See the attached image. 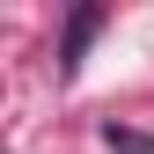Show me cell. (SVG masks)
Wrapping results in <instances>:
<instances>
[{
    "instance_id": "obj_1",
    "label": "cell",
    "mask_w": 154,
    "mask_h": 154,
    "mask_svg": "<svg viewBox=\"0 0 154 154\" xmlns=\"http://www.w3.org/2000/svg\"><path fill=\"white\" fill-rule=\"evenodd\" d=\"M95 29H103V8H73V22H66V37H59V66H66V73L81 66V51H88Z\"/></svg>"
},
{
    "instance_id": "obj_2",
    "label": "cell",
    "mask_w": 154,
    "mask_h": 154,
    "mask_svg": "<svg viewBox=\"0 0 154 154\" xmlns=\"http://www.w3.org/2000/svg\"><path fill=\"white\" fill-rule=\"evenodd\" d=\"M103 147H110V154H154V140H147V132H132V125H118V118L103 125Z\"/></svg>"
}]
</instances>
